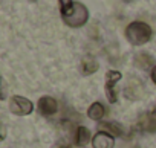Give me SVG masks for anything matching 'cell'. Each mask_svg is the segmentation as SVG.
Instances as JSON below:
<instances>
[{"instance_id":"obj_3","label":"cell","mask_w":156,"mask_h":148,"mask_svg":"<svg viewBox=\"0 0 156 148\" xmlns=\"http://www.w3.org/2000/svg\"><path fill=\"white\" fill-rule=\"evenodd\" d=\"M9 110H11V113H14L17 116H26V115L32 113L34 104L28 98H23L20 95H14L9 101Z\"/></svg>"},{"instance_id":"obj_6","label":"cell","mask_w":156,"mask_h":148,"mask_svg":"<svg viewBox=\"0 0 156 148\" xmlns=\"http://www.w3.org/2000/svg\"><path fill=\"white\" fill-rule=\"evenodd\" d=\"M37 110L40 115L43 116H52L54 113H57L58 110V104L54 98L51 96H41L38 99V104H37Z\"/></svg>"},{"instance_id":"obj_7","label":"cell","mask_w":156,"mask_h":148,"mask_svg":"<svg viewBox=\"0 0 156 148\" xmlns=\"http://www.w3.org/2000/svg\"><path fill=\"white\" fill-rule=\"evenodd\" d=\"M92 145H94V148H113L115 139L112 134H109L106 131H98L92 137Z\"/></svg>"},{"instance_id":"obj_5","label":"cell","mask_w":156,"mask_h":148,"mask_svg":"<svg viewBox=\"0 0 156 148\" xmlns=\"http://www.w3.org/2000/svg\"><path fill=\"white\" fill-rule=\"evenodd\" d=\"M124 95L130 101H138L144 96V86L138 78H129L124 87Z\"/></svg>"},{"instance_id":"obj_2","label":"cell","mask_w":156,"mask_h":148,"mask_svg":"<svg viewBox=\"0 0 156 148\" xmlns=\"http://www.w3.org/2000/svg\"><path fill=\"white\" fill-rule=\"evenodd\" d=\"M61 17H63V20L67 26L81 28L89 20V9L80 2H73V5L67 11L61 12Z\"/></svg>"},{"instance_id":"obj_13","label":"cell","mask_w":156,"mask_h":148,"mask_svg":"<svg viewBox=\"0 0 156 148\" xmlns=\"http://www.w3.org/2000/svg\"><path fill=\"white\" fill-rule=\"evenodd\" d=\"M89 140H90V131H89V128H86V127H78V128H76V134H75V143L80 145V146H83V145H86Z\"/></svg>"},{"instance_id":"obj_9","label":"cell","mask_w":156,"mask_h":148,"mask_svg":"<svg viewBox=\"0 0 156 148\" xmlns=\"http://www.w3.org/2000/svg\"><path fill=\"white\" fill-rule=\"evenodd\" d=\"M133 63H135V66H136L138 69H141V70H148V69L154 64V60H153V57H151L150 53H147V52H139V53L135 55Z\"/></svg>"},{"instance_id":"obj_1","label":"cell","mask_w":156,"mask_h":148,"mask_svg":"<svg viewBox=\"0 0 156 148\" xmlns=\"http://www.w3.org/2000/svg\"><path fill=\"white\" fill-rule=\"evenodd\" d=\"M151 28L144 23V22H132L126 28V38L129 40L130 44L135 46H142L151 38Z\"/></svg>"},{"instance_id":"obj_4","label":"cell","mask_w":156,"mask_h":148,"mask_svg":"<svg viewBox=\"0 0 156 148\" xmlns=\"http://www.w3.org/2000/svg\"><path fill=\"white\" fill-rule=\"evenodd\" d=\"M121 73L118 70H109L106 73V96H107V101L109 102H116L118 99V95H116V90H115V86L116 83L121 80Z\"/></svg>"},{"instance_id":"obj_8","label":"cell","mask_w":156,"mask_h":148,"mask_svg":"<svg viewBox=\"0 0 156 148\" xmlns=\"http://www.w3.org/2000/svg\"><path fill=\"white\" fill-rule=\"evenodd\" d=\"M138 128L145 133H156V118L151 113H141L138 118Z\"/></svg>"},{"instance_id":"obj_10","label":"cell","mask_w":156,"mask_h":148,"mask_svg":"<svg viewBox=\"0 0 156 148\" xmlns=\"http://www.w3.org/2000/svg\"><path fill=\"white\" fill-rule=\"evenodd\" d=\"M81 70L84 75H92V73H95L98 70V61L90 57V55H86L81 61Z\"/></svg>"},{"instance_id":"obj_17","label":"cell","mask_w":156,"mask_h":148,"mask_svg":"<svg viewBox=\"0 0 156 148\" xmlns=\"http://www.w3.org/2000/svg\"><path fill=\"white\" fill-rule=\"evenodd\" d=\"M150 113H151V115H153V116L156 118V102L153 104V107H151V112H150Z\"/></svg>"},{"instance_id":"obj_18","label":"cell","mask_w":156,"mask_h":148,"mask_svg":"<svg viewBox=\"0 0 156 148\" xmlns=\"http://www.w3.org/2000/svg\"><path fill=\"white\" fill-rule=\"evenodd\" d=\"M29 2H32V3H34V2H37V0H29Z\"/></svg>"},{"instance_id":"obj_16","label":"cell","mask_w":156,"mask_h":148,"mask_svg":"<svg viewBox=\"0 0 156 148\" xmlns=\"http://www.w3.org/2000/svg\"><path fill=\"white\" fill-rule=\"evenodd\" d=\"M151 81L156 84V66H153V69H151Z\"/></svg>"},{"instance_id":"obj_12","label":"cell","mask_w":156,"mask_h":148,"mask_svg":"<svg viewBox=\"0 0 156 148\" xmlns=\"http://www.w3.org/2000/svg\"><path fill=\"white\" fill-rule=\"evenodd\" d=\"M100 128H101V131H106V133H109V134H112V136H122V134H124L122 127H121L118 122H113V121L100 124Z\"/></svg>"},{"instance_id":"obj_11","label":"cell","mask_w":156,"mask_h":148,"mask_svg":"<svg viewBox=\"0 0 156 148\" xmlns=\"http://www.w3.org/2000/svg\"><path fill=\"white\" fill-rule=\"evenodd\" d=\"M106 115V108L101 102H94L89 110H87V116L92 119V121H101Z\"/></svg>"},{"instance_id":"obj_15","label":"cell","mask_w":156,"mask_h":148,"mask_svg":"<svg viewBox=\"0 0 156 148\" xmlns=\"http://www.w3.org/2000/svg\"><path fill=\"white\" fill-rule=\"evenodd\" d=\"M54 148H70V145H69V143H66V142H63V140H61V142H57V143H55V146H54Z\"/></svg>"},{"instance_id":"obj_14","label":"cell","mask_w":156,"mask_h":148,"mask_svg":"<svg viewBox=\"0 0 156 148\" xmlns=\"http://www.w3.org/2000/svg\"><path fill=\"white\" fill-rule=\"evenodd\" d=\"M58 3H60V14H61L73 5V0H58Z\"/></svg>"}]
</instances>
